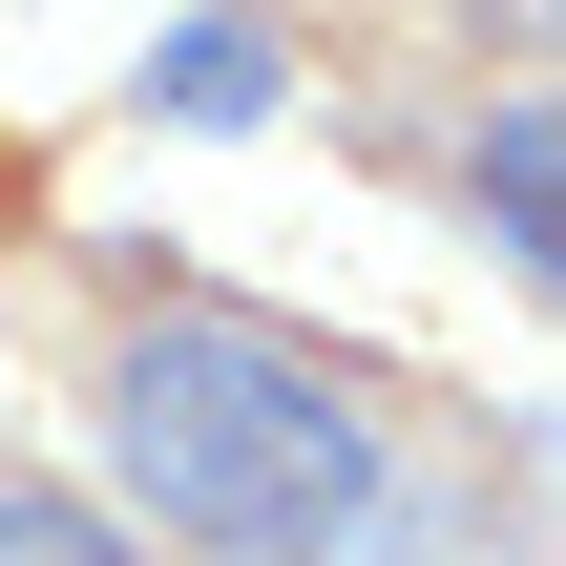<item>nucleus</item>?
Wrapping results in <instances>:
<instances>
[{"instance_id":"f257e3e1","label":"nucleus","mask_w":566,"mask_h":566,"mask_svg":"<svg viewBox=\"0 0 566 566\" xmlns=\"http://www.w3.org/2000/svg\"><path fill=\"white\" fill-rule=\"evenodd\" d=\"M105 483H126V546L189 566H357L378 546V399L273 336V315H126L105 336Z\"/></svg>"},{"instance_id":"7ed1b4c3","label":"nucleus","mask_w":566,"mask_h":566,"mask_svg":"<svg viewBox=\"0 0 566 566\" xmlns=\"http://www.w3.org/2000/svg\"><path fill=\"white\" fill-rule=\"evenodd\" d=\"M147 126H273V21H168V63H147Z\"/></svg>"},{"instance_id":"39448f33","label":"nucleus","mask_w":566,"mask_h":566,"mask_svg":"<svg viewBox=\"0 0 566 566\" xmlns=\"http://www.w3.org/2000/svg\"><path fill=\"white\" fill-rule=\"evenodd\" d=\"M462 21H483L504 63H566V0H462Z\"/></svg>"},{"instance_id":"f03ea898","label":"nucleus","mask_w":566,"mask_h":566,"mask_svg":"<svg viewBox=\"0 0 566 566\" xmlns=\"http://www.w3.org/2000/svg\"><path fill=\"white\" fill-rule=\"evenodd\" d=\"M462 210L504 231V273H546V294H566V84H525V105L462 126Z\"/></svg>"},{"instance_id":"20e7f679","label":"nucleus","mask_w":566,"mask_h":566,"mask_svg":"<svg viewBox=\"0 0 566 566\" xmlns=\"http://www.w3.org/2000/svg\"><path fill=\"white\" fill-rule=\"evenodd\" d=\"M0 566H147V546H126L84 483H21V462H0Z\"/></svg>"},{"instance_id":"423d86ee","label":"nucleus","mask_w":566,"mask_h":566,"mask_svg":"<svg viewBox=\"0 0 566 566\" xmlns=\"http://www.w3.org/2000/svg\"><path fill=\"white\" fill-rule=\"evenodd\" d=\"M399 566H483V546H399Z\"/></svg>"}]
</instances>
